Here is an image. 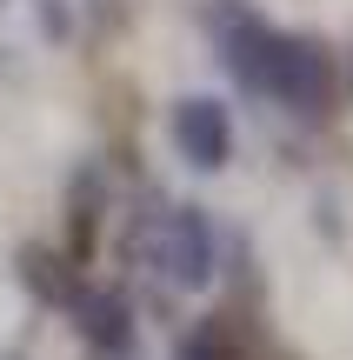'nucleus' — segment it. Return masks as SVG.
<instances>
[{
	"label": "nucleus",
	"mask_w": 353,
	"mask_h": 360,
	"mask_svg": "<svg viewBox=\"0 0 353 360\" xmlns=\"http://www.w3.org/2000/svg\"><path fill=\"white\" fill-rule=\"evenodd\" d=\"M127 254L140 260V274H154L173 294H194L220 274V227L207 207L187 200H160L147 193V207L127 214Z\"/></svg>",
	"instance_id": "f257e3e1"
},
{
	"label": "nucleus",
	"mask_w": 353,
	"mask_h": 360,
	"mask_svg": "<svg viewBox=\"0 0 353 360\" xmlns=\"http://www.w3.org/2000/svg\"><path fill=\"white\" fill-rule=\"evenodd\" d=\"M333 94H340V67H333V53L320 47V40L307 34H280V53H274V74H267V107H280V114L293 120H320L333 107Z\"/></svg>",
	"instance_id": "f03ea898"
},
{
	"label": "nucleus",
	"mask_w": 353,
	"mask_h": 360,
	"mask_svg": "<svg viewBox=\"0 0 353 360\" xmlns=\"http://www.w3.org/2000/svg\"><path fill=\"white\" fill-rule=\"evenodd\" d=\"M67 314H74V334L87 340L93 360H133V347H140V314H133V300L120 287H80L67 300Z\"/></svg>",
	"instance_id": "7ed1b4c3"
},
{
	"label": "nucleus",
	"mask_w": 353,
	"mask_h": 360,
	"mask_svg": "<svg viewBox=\"0 0 353 360\" xmlns=\"http://www.w3.org/2000/svg\"><path fill=\"white\" fill-rule=\"evenodd\" d=\"M173 154L194 174H220L227 160H234V114H227V101L200 94V101L173 107Z\"/></svg>",
	"instance_id": "20e7f679"
},
{
	"label": "nucleus",
	"mask_w": 353,
	"mask_h": 360,
	"mask_svg": "<svg viewBox=\"0 0 353 360\" xmlns=\"http://www.w3.org/2000/svg\"><path fill=\"white\" fill-rule=\"evenodd\" d=\"M100 214H107V174H100V167H80V174H74V187H67V220H74V260H87Z\"/></svg>",
	"instance_id": "39448f33"
},
{
	"label": "nucleus",
	"mask_w": 353,
	"mask_h": 360,
	"mask_svg": "<svg viewBox=\"0 0 353 360\" xmlns=\"http://www.w3.org/2000/svg\"><path fill=\"white\" fill-rule=\"evenodd\" d=\"M20 287H34L47 307H67V300L80 294V267H60L47 247H27L20 254Z\"/></svg>",
	"instance_id": "423d86ee"
},
{
	"label": "nucleus",
	"mask_w": 353,
	"mask_h": 360,
	"mask_svg": "<svg viewBox=\"0 0 353 360\" xmlns=\"http://www.w3.org/2000/svg\"><path fill=\"white\" fill-rule=\"evenodd\" d=\"M173 360H247V340H240L234 314H207V321L173 347Z\"/></svg>",
	"instance_id": "0eeeda50"
},
{
	"label": "nucleus",
	"mask_w": 353,
	"mask_h": 360,
	"mask_svg": "<svg viewBox=\"0 0 353 360\" xmlns=\"http://www.w3.org/2000/svg\"><path fill=\"white\" fill-rule=\"evenodd\" d=\"M40 27H47V40H67V27H74L67 0H40Z\"/></svg>",
	"instance_id": "6e6552de"
},
{
	"label": "nucleus",
	"mask_w": 353,
	"mask_h": 360,
	"mask_svg": "<svg viewBox=\"0 0 353 360\" xmlns=\"http://www.w3.org/2000/svg\"><path fill=\"white\" fill-rule=\"evenodd\" d=\"M0 7H7V0H0Z\"/></svg>",
	"instance_id": "1a4fd4ad"
},
{
	"label": "nucleus",
	"mask_w": 353,
	"mask_h": 360,
	"mask_svg": "<svg viewBox=\"0 0 353 360\" xmlns=\"http://www.w3.org/2000/svg\"><path fill=\"white\" fill-rule=\"evenodd\" d=\"M7 360H13V354H7Z\"/></svg>",
	"instance_id": "9d476101"
}]
</instances>
